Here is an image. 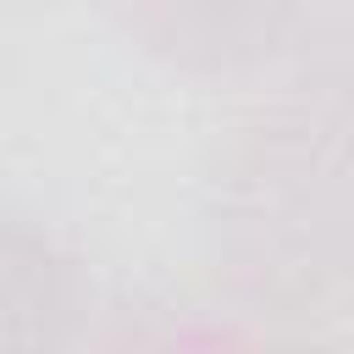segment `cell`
<instances>
[{
  "label": "cell",
  "instance_id": "1",
  "mask_svg": "<svg viewBox=\"0 0 354 354\" xmlns=\"http://www.w3.org/2000/svg\"><path fill=\"white\" fill-rule=\"evenodd\" d=\"M221 243L271 293L354 282V17L299 39L221 166Z\"/></svg>",
  "mask_w": 354,
  "mask_h": 354
},
{
  "label": "cell",
  "instance_id": "2",
  "mask_svg": "<svg viewBox=\"0 0 354 354\" xmlns=\"http://www.w3.org/2000/svg\"><path fill=\"white\" fill-rule=\"evenodd\" d=\"M315 0H111L122 33L177 72H249L293 50Z\"/></svg>",
  "mask_w": 354,
  "mask_h": 354
},
{
  "label": "cell",
  "instance_id": "3",
  "mask_svg": "<svg viewBox=\"0 0 354 354\" xmlns=\"http://www.w3.org/2000/svg\"><path fill=\"white\" fill-rule=\"evenodd\" d=\"M77 304H83L77 266L44 232H28L22 221H11L6 243H0V310H6L0 315V343L22 348L28 315H44L50 343H61L72 315H77Z\"/></svg>",
  "mask_w": 354,
  "mask_h": 354
}]
</instances>
